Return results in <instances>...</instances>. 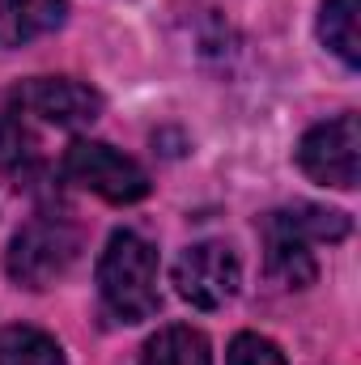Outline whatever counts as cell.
<instances>
[{
  "label": "cell",
  "instance_id": "obj_10",
  "mask_svg": "<svg viewBox=\"0 0 361 365\" xmlns=\"http://www.w3.org/2000/svg\"><path fill=\"white\" fill-rule=\"evenodd\" d=\"M141 365H213L208 340L195 327H162L149 344Z\"/></svg>",
  "mask_w": 361,
  "mask_h": 365
},
{
  "label": "cell",
  "instance_id": "obj_12",
  "mask_svg": "<svg viewBox=\"0 0 361 365\" xmlns=\"http://www.w3.org/2000/svg\"><path fill=\"white\" fill-rule=\"evenodd\" d=\"M225 365H289V361H285V353L272 344L268 336H260V331H243V336L230 340Z\"/></svg>",
  "mask_w": 361,
  "mask_h": 365
},
{
  "label": "cell",
  "instance_id": "obj_9",
  "mask_svg": "<svg viewBox=\"0 0 361 365\" xmlns=\"http://www.w3.org/2000/svg\"><path fill=\"white\" fill-rule=\"evenodd\" d=\"M357 13H361V0H323V9H319V38H323L327 51H336L349 68L361 64Z\"/></svg>",
  "mask_w": 361,
  "mask_h": 365
},
{
  "label": "cell",
  "instance_id": "obj_2",
  "mask_svg": "<svg viewBox=\"0 0 361 365\" xmlns=\"http://www.w3.org/2000/svg\"><path fill=\"white\" fill-rule=\"evenodd\" d=\"M98 293L111 319L141 323L158 310V247L136 230H115L98 259Z\"/></svg>",
  "mask_w": 361,
  "mask_h": 365
},
{
  "label": "cell",
  "instance_id": "obj_5",
  "mask_svg": "<svg viewBox=\"0 0 361 365\" xmlns=\"http://www.w3.org/2000/svg\"><path fill=\"white\" fill-rule=\"evenodd\" d=\"M298 166L323 187L336 191H353L357 187V166H361V128L357 115L345 110L327 123H315L302 140H298Z\"/></svg>",
  "mask_w": 361,
  "mask_h": 365
},
{
  "label": "cell",
  "instance_id": "obj_4",
  "mask_svg": "<svg viewBox=\"0 0 361 365\" xmlns=\"http://www.w3.org/2000/svg\"><path fill=\"white\" fill-rule=\"evenodd\" d=\"M64 179L86 187L111 204H136L149 195V175L141 162L123 158L102 140H73L64 153Z\"/></svg>",
  "mask_w": 361,
  "mask_h": 365
},
{
  "label": "cell",
  "instance_id": "obj_3",
  "mask_svg": "<svg viewBox=\"0 0 361 365\" xmlns=\"http://www.w3.org/2000/svg\"><path fill=\"white\" fill-rule=\"evenodd\" d=\"M81 251V234L60 221V217H34L30 225H21L9 242L4 268L13 276V284L21 289H47L77 264Z\"/></svg>",
  "mask_w": 361,
  "mask_h": 365
},
{
  "label": "cell",
  "instance_id": "obj_8",
  "mask_svg": "<svg viewBox=\"0 0 361 365\" xmlns=\"http://www.w3.org/2000/svg\"><path fill=\"white\" fill-rule=\"evenodd\" d=\"M68 17V0H0V47H26Z\"/></svg>",
  "mask_w": 361,
  "mask_h": 365
},
{
  "label": "cell",
  "instance_id": "obj_11",
  "mask_svg": "<svg viewBox=\"0 0 361 365\" xmlns=\"http://www.w3.org/2000/svg\"><path fill=\"white\" fill-rule=\"evenodd\" d=\"M0 365H64V349L39 327H0Z\"/></svg>",
  "mask_w": 361,
  "mask_h": 365
},
{
  "label": "cell",
  "instance_id": "obj_7",
  "mask_svg": "<svg viewBox=\"0 0 361 365\" xmlns=\"http://www.w3.org/2000/svg\"><path fill=\"white\" fill-rule=\"evenodd\" d=\"M13 106L56 128H86L102 115V93L73 77H30L13 90Z\"/></svg>",
  "mask_w": 361,
  "mask_h": 365
},
{
  "label": "cell",
  "instance_id": "obj_1",
  "mask_svg": "<svg viewBox=\"0 0 361 365\" xmlns=\"http://www.w3.org/2000/svg\"><path fill=\"white\" fill-rule=\"evenodd\" d=\"M349 238V217L323 204H293V208H276L264 217V255H268V272L285 280L289 289H306L319 268L310 247L315 242H340Z\"/></svg>",
  "mask_w": 361,
  "mask_h": 365
},
{
  "label": "cell",
  "instance_id": "obj_6",
  "mask_svg": "<svg viewBox=\"0 0 361 365\" xmlns=\"http://www.w3.org/2000/svg\"><path fill=\"white\" fill-rule=\"evenodd\" d=\"M243 284V264L225 242H195L175 259V289L195 310H221Z\"/></svg>",
  "mask_w": 361,
  "mask_h": 365
}]
</instances>
